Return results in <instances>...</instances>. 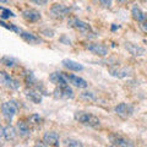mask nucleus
Segmentation results:
<instances>
[{"label": "nucleus", "mask_w": 147, "mask_h": 147, "mask_svg": "<svg viewBox=\"0 0 147 147\" xmlns=\"http://www.w3.org/2000/svg\"><path fill=\"white\" fill-rule=\"evenodd\" d=\"M74 119L80 123L81 125L90 126L92 129H99L100 127V119L98 117H96L94 114L87 113V112H76Z\"/></svg>", "instance_id": "f257e3e1"}, {"label": "nucleus", "mask_w": 147, "mask_h": 147, "mask_svg": "<svg viewBox=\"0 0 147 147\" xmlns=\"http://www.w3.org/2000/svg\"><path fill=\"white\" fill-rule=\"evenodd\" d=\"M18 108H20V104L15 99H11V100H7V102L3 103L1 105L3 118L7 124H10L12 121V119L15 118V115L18 112Z\"/></svg>", "instance_id": "f03ea898"}, {"label": "nucleus", "mask_w": 147, "mask_h": 147, "mask_svg": "<svg viewBox=\"0 0 147 147\" xmlns=\"http://www.w3.org/2000/svg\"><path fill=\"white\" fill-rule=\"evenodd\" d=\"M67 25H69V27H71V28H74L75 31L80 32V33L84 34V36H88L93 32V30H92L90 24H87V22L82 21L77 17H70L69 18Z\"/></svg>", "instance_id": "7ed1b4c3"}, {"label": "nucleus", "mask_w": 147, "mask_h": 147, "mask_svg": "<svg viewBox=\"0 0 147 147\" xmlns=\"http://www.w3.org/2000/svg\"><path fill=\"white\" fill-rule=\"evenodd\" d=\"M135 112V108L134 105L130 104V103H119L118 105L114 107V113L117 114L119 118L121 119H129Z\"/></svg>", "instance_id": "20e7f679"}, {"label": "nucleus", "mask_w": 147, "mask_h": 147, "mask_svg": "<svg viewBox=\"0 0 147 147\" xmlns=\"http://www.w3.org/2000/svg\"><path fill=\"white\" fill-rule=\"evenodd\" d=\"M70 11V9L63 5V4H53L52 7H50V16L55 20H63V18L69 16Z\"/></svg>", "instance_id": "39448f33"}, {"label": "nucleus", "mask_w": 147, "mask_h": 147, "mask_svg": "<svg viewBox=\"0 0 147 147\" xmlns=\"http://www.w3.org/2000/svg\"><path fill=\"white\" fill-rule=\"evenodd\" d=\"M54 97L60 98V99H72L74 98V91L69 84L61 85V86H55L54 90Z\"/></svg>", "instance_id": "423d86ee"}, {"label": "nucleus", "mask_w": 147, "mask_h": 147, "mask_svg": "<svg viewBox=\"0 0 147 147\" xmlns=\"http://www.w3.org/2000/svg\"><path fill=\"white\" fill-rule=\"evenodd\" d=\"M0 81L4 87H6L9 90H18L20 88V82H18L16 79H13L11 75H9L7 72L1 71L0 72Z\"/></svg>", "instance_id": "0eeeda50"}, {"label": "nucleus", "mask_w": 147, "mask_h": 147, "mask_svg": "<svg viewBox=\"0 0 147 147\" xmlns=\"http://www.w3.org/2000/svg\"><path fill=\"white\" fill-rule=\"evenodd\" d=\"M109 141L112 142L113 146L115 147H134V142L127 137H124L118 134H110L109 135Z\"/></svg>", "instance_id": "6e6552de"}, {"label": "nucleus", "mask_w": 147, "mask_h": 147, "mask_svg": "<svg viewBox=\"0 0 147 147\" xmlns=\"http://www.w3.org/2000/svg\"><path fill=\"white\" fill-rule=\"evenodd\" d=\"M24 93H25V97L28 99L30 102L34 103V104L42 103L43 96H42V92L40 91L36 90V88H32V87H27V88H25Z\"/></svg>", "instance_id": "1a4fd4ad"}, {"label": "nucleus", "mask_w": 147, "mask_h": 147, "mask_svg": "<svg viewBox=\"0 0 147 147\" xmlns=\"http://www.w3.org/2000/svg\"><path fill=\"white\" fill-rule=\"evenodd\" d=\"M43 142L49 147H59L60 146V137L55 131H48L43 135Z\"/></svg>", "instance_id": "9d476101"}, {"label": "nucleus", "mask_w": 147, "mask_h": 147, "mask_svg": "<svg viewBox=\"0 0 147 147\" xmlns=\"http://www.w3.org/2000/svg\"><path fill=\"white\" fill-rule=\"evenodd\" d=\"M22 17L24 20H26L27 22H31V24H34V22H38L42 15H40L39 11H37L36 9H26V10L22 11Z\"/></svg>", "instance_id": "9b49d317"}, {"label": "nucleus", "mask_w": 147, "mask_h": 147, "mask_svg": "<svg viewBox=\"0 0 147 147\" xmlns=\"http://www.w3.org/2000/svg\"><path fill=\"white\" fill-rule=\"evenodd\" d=\"M64 75H65L69 84H71L72 86L77 87V88H86L88 86L87 81L85 79H82V77H79V76L74 75V74H64Z\"/></svg>", "instance_id": "f8f14e48"}, {"label": "nucleus", "mask_w": 147, "mask_h": 147, "mask_svg": "<svg viewBox=\"0 0 147 147\" xmlns=\"http://www.w3.org/2000/svg\"><path fill=\"white\" fill-rule=\"evenodd\" d=\"M17 130L16 127L11 126L10 124H7V125H4L1 127V139L4 141H12L15 140V137L17 136Z\"/></svg>", "instance_id": "ddd939ff"}, {"label": "nucleus", "mask_w": 147, "mask_h": 147, "mask_svg": "<svg viewBox=\"0 0 147 147\" xmlns=\"http://www.w3.org/2000/svg\"><path fill=\"white\" fill-rule=\"evenodd\" d=\"M87 49L92 54L98 55V57H105L108 54V48L104 44H100V43H90L87 45Z\"/></svg>", "instance_id": "4468645a"}, {"label": "nucleus", "mask_w": 147, "mask_h": 147, "mask_svg": "<svg viewBox=\"0 0 147 147\" xmlns=\"http://www.w3.org/2000/svg\"><path fill=\"white\" fill-rule=\"evenodd\" d=\"M20 37L25 40L26 43L32 44V45L39 44V43L43 42L40 37L36 36V34H33V33H31V32H27V31H21V32H20Z\"/></svg>", "instance_id": "2eb2a0df"}, {"label": "nucleus", "mask_w": 147, "mask_h": 147, "mask_svg": "<svg viewBox=\"0 0 147 147\" xmlns=\"http://www.w3.org/2000/svg\"><path fill=\"white\" fill-rule=\"evenodd\" d=\"M49 80L52 84H54L55 86H61V85H66L69 84L65 75H64V72H60V71H54L50 74L49 76Z\"/></svg>", "instance_id": "dca6fc26"}, {"label": "nucleus", "mask_w": 147, "mask_h": 147, "mask_svg": "<svg viewBox=\"0 0 147 147\" xmlns=\"http://www.w3.org/2000/svg\"><path fill=\"white\" fill-rule=\"evenodd\" d=\"M131 15H132V18L135 21H137L139 24H144V22H147V13L142 10L141 7L139 6H132L131 9Z\"/></svg>", "instance_id": "f3484780"}, {"label": "nucleus", "mask_w": 147, "mask_h": 147, "mask_svg": "<svg viewBox=\"0 0 147 147\" xmlns=\"http://www.w3.org/2000/svg\"><path fill=\"white\" fill-rule=\"evenodd\" d=\"M131 70L127 67H112L109 69V74L114 77H118V79H125L131 75Z\"/></svg>", "instance_id": "a211bd4d"}, {"label": "nucleus", "mask_w": 147, "mask_h": 147, "mask_svg": "<svg viewBox=\"0 0 147 147\" xmlns=\"http://www.w3.org/2000/svg\"><path fill=\"white\" fill-rule=\"evenodd\" d=\"M16 129H17L18 135H20L21 137H24V139L31 136V126H30V124L26 123L25 120H18Z\"/></svg>", "instance_id": "6ab92c4d"}, {"label": "nucleus", "mask_w": 147, "mask_h": 147, "mask_svg": "<svg viewBox=\"0 0 147 147\" xmlns=\"http://www.w3.org/2000/svg\"><path fill=\"white\" fill-rule=\"evenodd\" d=\"M125 49L134 57H142L145 54V49L136 43H131V42L125 43Z\"/></svg>", "instance_id": "aec40b11"}, {"label": "nucleus", "mask_w": 147, "mask_h": 147, "mask_svg": "<svg viewBox=\"0 0 147 147\" xmlns=\"http://www.w3.org/2000/svg\"><path fill=\"white\" fill-rule=\"evenodd\" d=\"M61 64H63L64 67L67 69V70H70V71H82L84 70V65L75 61V60H72V59H64L61 61Z\"/></svg>", "instance_id": "412c9836"}, {"label": "nucleus", "mask_w": 147, "mask_h": 147, "mask_svg": "<svg viewBox=\"0 0 147 147\" xmlns=\"http://www.w3.org/2000/svg\"><path fill=\"white\" fill-rule=\"evenodd\" d=\"M1 64L4 66H6V67H13V66H16L18 64V60L15 59V58H12V57L5 55V57L1 58Z\"/></svg>", "instance_id": "4be33fe9"}, {"label": "nucleus", "mask_w": 147, "mask_h": 147, "mask_svg": "<svg viewBox=\"0 0 147 147\" xmlns=\"http://www.w3.org/2000/svg\"><path fill=\"white\" fill-rule=\"evenodd\" d=\"M64 147H84V144L76 139H65Z\"/></svg>", "instance_id": "5701e85b"}, {"label": "nucleus", "mask_w": 147, "mask_h": 147, "mask_svg": "<svg viewBox=\"0 0 147 147\" xmlns=\"http://www.w3.org/2000/svg\"><path fill=\"white\" fill-rule=\"evenodd\" d=\"M28 123L32 124V125H40L43 123V118L39 117L38 114H32V115L28 117Z\"/></svg>", "instance_id": "b1692460"}, {"label": "nucleus", "mask_w": 147, "mask_h": 147, "mask_svg": "<svg viewBox=\"0 0 147 147\" xmlns=\"http://www.w3.org/2000/svg\"><path fill=\"white\" fill-rule=\"evenodd\" d=\"M0 25H1L4 28H7V30H10V31H12V32H16V33H18V34H20V32L22 31L21 28H18L17 26L12 25V24H6V22H4V21L0 22Z\"/></svg>", "instance_id": "393cba45"}, {"label": "nucleus", "mask_w": 147, "mask_h": 147, "mask_svg": "<svg viewBox=\"0 0 147 147\" xmlns=\"http://www.w3.org/2000/svg\"><path fill=\"white\" fill-rule=\"evenodd\" d=\"M16 15L13 13L12 11H10L9 9L5 7H1V18L3 20H6V18H10V17H15Z\"/></svg>", "instance_id": "a878e982"}, {"label": "nucleus", "mask_w": 147, "mask_h": 147, "mask_svg": "<svg viewBox=\"0 0 147 147\" xmlns=\"http://www.w3.org/2000/svg\"><path fill=\"white\" fill-rule=\"evenodd\" d=\"M81 97L88 99V100H94V99H96L92 92H84V93H81Z\"/></svg>", "instance_id": "bb28decb"}, {"label": "nucleus", "mask_w": 147, "mask_h": 147, "mask_svg": "<svg viewBox=\"0 0 147 147\" xmlns=\"http://www.w3.org/2000/svg\"><path fill=\"white\" fill-rule=\"evenodd\" d=\"M98 1L100 3V5L103 7H110L113 4V0H98Z\"/></svg>", "instance_id": "cd10ccee"}, {"label": "nucleus", "mask_w": 147, "mask_h": 147, "mask_svg": "<svg viewBox=\"0 0 147 147\" xmlns=\"http://www.w3.org/2000/svg\"><path fill=\"white\" fill-rule=\"evenodd\" d=\"M30 1L37 4V5H45L48 3V0H30Z\"/></svg>", "instance_id": "c85d7f7f"}, {"label": "nucleus", "mask_w": 147, "mask_h": 147, "mask_svg": "<svg viewBox=\"0 0 147 147\" xmlns=\"http://www.w3.org/2000/svg\"><path fill=\"white\" fill-rule=\"evenodd\" d=\"M140 28L145 32V33L147 34V22H144V24H140Z\"/></svg>", "instance_id": "c756f323"}, {"label": "nucleus", "mask_w": 147, "mask_h": 147, "mask_svg": "<svg viewBox=\"0 0 147 147\" xmlns=\"http://www.w3.org/2000/svg\"><path fill=\"white\" fill-rule=\"evenodd\" d=\"M33 147H48L47 145L44 144V142H38V144H36Z\"/></svg>", "instance_id": "7c9ffc66"}, {"label": "nucleus", "mask_w": 147, "mask_h": 147, "mask_svg": "<svg viewBox=\"0 0 147 147\" xmlns=\"http://www.w3.org/2000/svg\"><path fill=\"white\" fill-rule=\"evenodd\" d=\"M120 4H127V3H130V1H132V0H118Z\"/></svg>", "instance_id": "2f4dec72"}, {"label": "nucleus", "mask_w": 147, "mask_h": 147, "mask_svg": "<svg viewBox=\"0 0 147 147\" xmlns=\"http://www.w3.org/2000/svg\"><path fill=\"white\" fill-rule=\"evenodd\" d=\"M0 1H1L3 4H6V3H9V1H10V0H0Z\"/></svg>", "instance_id": "473e14b6"}, {"label": "nucleus", "mask_w": 147, "mask_h": 147, "mask_svg": "<svg viewBox=\"0 0 147 147\" xmlns=\"http://www.w3.org/2000/svg\"><path fill=\"white\" fill-rule=\"evenodd\" d=\"M110 147H115V146H113V145H112V146H110Z\"/></svg>", "instance_id": "72a5a7b5"}]
</instances>
